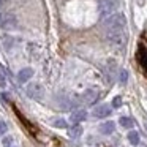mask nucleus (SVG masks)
<instances>
[{"label": "nucleus", "mask_w": 147, "mask_h": 147, "mask_svg": "<svg viewBox=\"0 0 147 147\" xmlns=\"http://www.w3.org/2000/svg\"><path fill=\"white\" fill-rule=\"evenodd\" d=\"M127 27H114V29H106V40L112 46H123L127 41Z\"/></svg>", "instance_id": "f257e3e1"}, {"label": "nucleus", "mask_w": 147, "mask_h": 147, "mask_svg": "<svg viewBox=\"0 0 147 147\" xmlns=\"http://www.w3.org/2000/svg\"><path fill=\"white\" fill-rule=\"evenodd\" d=\"M119 8V0H103V2H100V18L103 19H106L108 16H111V14L115 13V10Z\"/></svg>", "instance_id": "f03ea898"}, {"label": "nucleus", "mask_w": 147, "mask_h": 147, "mask_svg": "<svg viewBox=\"0 0 147 147\" xmlns=\"http://www.w3.org/2000/svg\"><path fill=\"white\" fill-rule=\"evenodd\" d=\"M26 95L32 100H41L45 96V89H43L41 84L38 82H30L26 87Z\"/></svg>", "instance_id": "7ed1b4c3"}, {"label": "nucleus", "mask_w": 147, "mask_h": 147, "mask_svg": "<svg viewBox=\"0 0 147 147\" xmlns=\"http://www.w3.org/2000/svg\"><path fill=\"white\" fill-rule=\"evenodd\" d=\"M96 100H98V92H96V90H92V89L86 90V92L81 95V101L86 103V105H93Z\"/></svg>", "instance_id": "20e7f679"}, {"label": "nucleus", "mask_w": 147, "mask_h": 147, "mask_svg": "<svg viewBox=\"0 0 147 147\" xmlns=\"http://www.w3.org/2000/svg\"><path fill=\"white\" fill-rule=\"evenodd\" d=\"M111 106L109 105H100V106H96L95 109H93V115H95L96 119H105V117H108L109 114H111Z\"/></svg>", "instance_id": "39448f33"}, {"label": "nucleus", "mask_w": 147, "mask_h": 147, "mask_svg": "<svg viewBox=\"0 0 147 147\" xmlns=\"http://www.w3.org/2000/svg\"><path fill=\"white\" fill-rule=\"evenodd\" d=\"M86 117H87V112L84 111V109H74V111L71 112V115H70V120L73 122V125H74V123H81V122H84Z\"/></svg>", "instance_id": "423d86ee"}, {"label": "nucleus", "mask_w": 147, "mask_h": 147, "mask_svg": "<svg viewBox=\"0 0 147 147\" xmlns=\"http://www.w3.org/2000/svg\"><path fill=\"white\" fill-rule=\"evenodd\" d=\"M0 26L3 27V29H7V30H11V29L16 27V19H14V16L7 14V16L0 18Z\"/></svg>", "instance_id": "0eeeda50"}, {"label": "nucleus", "mask_w": 147, "mask_h": 147, "mask_svg": "<svg viewBox=\"0 0 147 147\" xmlns=\"http://www.w3.org/2000/svg\"><path fill=\"white\" fill-rule=\"evenodd\" d=\"M32 76H33V70H32V68H22V70L19 71V74H18V79H19V82L24 84V82H27Z\"/></svg>", "instance_id": "6e6552de"}, {"label": "nucleus", "mask_w": 147, "mask_h": 147, "mask_svg": "<svg viewBox=\"0 0 147 147\" xmlns=\"http://www.w3.org/2000/svg\"><path fill=\"white\" fill-rule=\"evenodd\" d=\"M138 60H139L141 67L147 71V49L142 48V46H141L139 51H138Z\"/></svg>", "instance_id": "1a4fd4ad"}, {"label": "nucleus", "mask_w": 147, "mask_h": 147, "mask_svg": "<svg viewBox=\"0 0 147 147\" xmlns=\"http://www.w3.org/2000/svg\"><path fill=\"white\" fill-rule=\"evenodd\" d=\"M114 130H115L114 122H105V123L100 125V131H101L103 134H112Z\"/></svg>", "instance_id": "9d476101"}, {"label": "nucleus", "mask_w": 147, "mask_h": 147, "mask_svg": "<svg viewBox=\"0 0 147 147\" xmlns=\"http://www.w3.org/2000/svg\"><path fill=\"white\" fill-rule=\"evenodd\" d=\"M68 134H70L71 139H78V138L82 134V128L79 127V123H74V127L70 130V133H68Z\"/></svg>", "instance_id": "9b49d317"}, {"label": "nucleus", "mask_w": 147, "mask_h": 147, "mask_svg": "<svg viewBox=\"0 0 147 147\" xmlns=\"http://www.w3.org/2000/svg\"><path fill=\"white\" fill-rule=\"evenodd\" d=\"M51 125L52 127H55V128H67L68 127V123H67V120L65 119H52L51 120Z\"/></svg>", "instance_id": "f8f14e48"}, {"label": "nucleus", "mask_w": 147, "mask_h": 147, "mask_svg": "<svg viewBox=\"0 0 147 147\" xmlns=\"http://www.w3.org/2000/svg\"><path fill=\"white\" fill-rule=\"evenodd\" d=\"M128 141H130V144H133V146H138V144H139V134H138V131H130V133H128Z\"/></svg>", "instance_id": "ddd939ff"}, {"label": "nucleus", "mask_w": 147, "mask_h": 147, "mask_svg": "<svg viewBox=\"0 0 147 147\" xmlns=\"http://www.w3.org/2000/svg\"><path fill=\"white\" fill-rule=\"evenodd\" d=\"M7 87V76H5V68L0 63V89H5Z\"/></svg>", "instance_id": "4468645a"}, {"label": "nucleus", "mask_w": 147, "mask_h": 147, "mask_svg": "<svg viewBox=\"0 0 147 147\" xmlns=\"http://www.w3.org/2000/svg\"><path fill=\"white\" fill-rule=\"evenodd\" d=\"M120 125L125 128H131L133 127V119L130 117H120Z\"/></svg>", "instance_id": "2eb2a0df"}, {"label": "nucleus", "mask_w": 147, "mask_h": 147, "mask_svg": "<svg viewBox=\"0 0 147 147\" xmlns=\"http://www.w3.org/2000/svg\"><path fill=\"white\" fill-rule=\"evenodd\" d=\"M3 147H18V146H14V144H13V138L8 136V138H5V139H3Z\"/></svg>", "instance_id": "dca6fc26"}, {"label": "nucleus", "mask_w": 147, "mask_h": 147, "mask_svg": "<svg viewBox=\"0 0 147 147\" xmlns=\"http://www.w3.org/2000/svg\"><path fill=\"white\" fill-rule=\"evenodd\" d=\"M127 81H128V73H127V70H122L120 71V84H127Z\"/></svg>", "instance_id": "f3484780"}, {"label": "nucleus", "mask_w": 147, "mask_h": 147, "mask_svg": "<svg viewBox=\"0 0 147 147\" xmlns=\"http://www.w3.org/2000/svg\"><path fill=\"white\" fill-rule=\"evenodd\" d=\"M7 131H8V125L5 123L3 120H0V136H3Z\"/></svg>", "instance_id": "a211bd4d"}, {"label": "nucleus", "mask_w": 147, "mask_h": 147, "mask_svg": "<svg viewBox=\"0 0 147 147\" xmlns=\"http://www.w3.org/2000/svg\"><path fill=\"white\" fill-rule=\"evenodd\" d=\"M112 106H114V108H119V106H122V98H120V96H115V98L112 100Z\"/></svg>", "instance_id": "6ab92c4d"}, {"label": "nucleus", "mask_w": 147, "mask_h": 147, "mask_svg": "<svg viewBox=\"0 0 147 147\" xmlns=\"http://www.w3.org/2000/svg\"><path fill=\"white\" fill-rule=\"evenodd\" d=\"M144 125H146V130H147V120H146V123H144Z\"/></svg>", "instance_id": "aec40b11"}]
</instances>
